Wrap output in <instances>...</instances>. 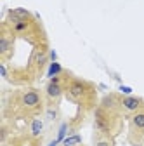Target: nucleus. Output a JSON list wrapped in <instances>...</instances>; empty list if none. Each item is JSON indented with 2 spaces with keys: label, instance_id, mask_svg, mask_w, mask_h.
I'll list each match as a JSON object with an SVG mask.
<instances>
[{
  "label": "nucleus",
  "instance_id": "nucleus-8",
  "mask_svg": "<svg viewBox=\"0 0 144 146\" xmlns=\"http://www.w3.org/2000/svg\"><path fill=\"white\" fill-rule=\"evenodd\" d=\"M42 132H44V120H42V118H38V117L31 118V120H30V131H28V134H30L31 137L40 139Z\"/></svg>",
  "mask_w": 144,
  "mask_h": 146
},
{
  "label": "nucleus",
  "instance_id": "nucleus-4",
  "mask_svg": "<svg viewBox=\"0 0 144 146\" xmlns=\"http://www.w3.org/2000/svg\"><path fill=\"white\" fill-rule=\"evenodd\" d=\"M66 78H68V71H63L61 75L52 77L45 89H44V96H45V104L47 106H57L61 98L66 92Z\"/></svg>",
  "mask_w": 144,
  "mask_h": 146
},
{
  "label": "nucleus",
  "instance_id": "nucleus-3",
  "mask_svg": "<svg viewBox=\"0 0 144 146\" xmlns=\"http://www.w3.org/2000/svg\"><path fill=\"white\" fill-rule=\"evenodd\" d=\"M64 96L78 106L80 111L89 113L90 110H96L97 103V90L96 85L89 80H83L80 77H75L68 73V78H66V92Z\"/></svg>",
  "mask_w": 144,
  "mask_h": 146
},
{
  "label": "nucleus",
  "instance_id": "nucleus-1",
  "mask_svg": "<svg viewBox=\"0 0 144 146\" xmlns=\"http://www.w3.org/2000/svg\"><path fill=\"white\" fill-rule=\"evenodd\" d=\"M120 94H108L104 96L99 104L94 110V132L110 136V137H116L122 131L123 125V113L120 110V101H118Z\"/></svg>",
  "mask_w": 144,
  "mask_h": 146
},
{
  "label": "nucleus",
  "instance_id": "nucleus-6",
  "mask_svg": "<svg viewBox=\"0 0 144 146\" xmlns=\"http://www.w3.org/2000/svg\"><path fill=\"white\" fill-rule=\"evenodd\" d=\"M118 101H120V110L125 117H130L134 115L135 111L144 106V99L139 98V96H132V94H125V96H118Z\"/></svg>",
  "mask_w": 144,
  "mask_h": 146
},
{
  "label": "nucleus",
  "instance_id": "nucleus-7",
  "mask_svg": "<svg viewBox=\"0 0 144 146\" xmlns=\"http://www.w3.org/2000/svg\"><path fill=\"white\" fill-rule=\"evenodd\" d=\"M5 146H42V139L31 137L30 134H26V136H16L9 143H5Z\"/></svg>",
  "mask_w": 144,
  "mask_h": 146
},
{
  "label": "nucleus",
  "instance_id": "nucleus-11",
  "mask_svg": "<svg viewBox=\"0 0 144 146\" xmlns=\"http://www.w3.org/2000/svg\"><path fill=\"white\" fill-rule=\"evenodd\" d=\"M64 70L61 68V64L59 63H50V70H49V77L52 78V77H56V75H61Z\"/></svg>",
  "mask_w": 144,
  "mask_h": 146
},
{
  "label": "nucleus",
  "instance_id": "nucleus-9",
  "mask_svg": "<svg viewBox=\"0 0 144 146\" xmlns=\"http://www.w3.org/2000/svg\"><path fill=\"white\" fill-rule=\"evenodd\" d=\"M92 146H115V139H113V137H110V136H104V134L94 132Z\"/></svg>",
  "mask_w": 144,
  "mask_h": 146
},
{
  "label": "nucleus",
  "instance_id": "nucleus-10",
  "mask_svg": "<svg viewBox=\"0 0 144 146\" xmlns=\"http://www.w3.org/2000/svg\"><path fill=\"white\" fill-rule=\"evenodd\" d=\"M63 146H82V137L78 134H69L68 137H64Z\"/></svg>",
  "mask_w": 144,
  "mask_h": 146
},
{
  "label": "nucleus",
  "instance_id": "nucleus-2",
  "mask_svg": "<svg viewBox=\"0 0 144 146\" xmlns=\"http://www.w3.org/2000/svg\"><path fill=\"white\" fill-rule=\"evenodd\" d=\"M45 96L42 90L35 87H26L17 90L9 98L5 106V115H12L14 118H35L44 111Z\"/></svg>",
  "mask_w": 144,
  "mask_h": 146
},
{
  "label": "nucleus",
  "instance_id": "nucleus-5",
  "mask_svg": "<svg viewBox=\"0 0 144 146\" xmlns=\"http://www.w3.org/2000/svg\"><path fill=\"white\" fill-rule=\"evenodd\" d=\"M127 141L132 146H142L144 143V106L129 117V134Z\"/></svg>",
  "mask_w": 144,
  "mask_h": 146
}]
</instances>
